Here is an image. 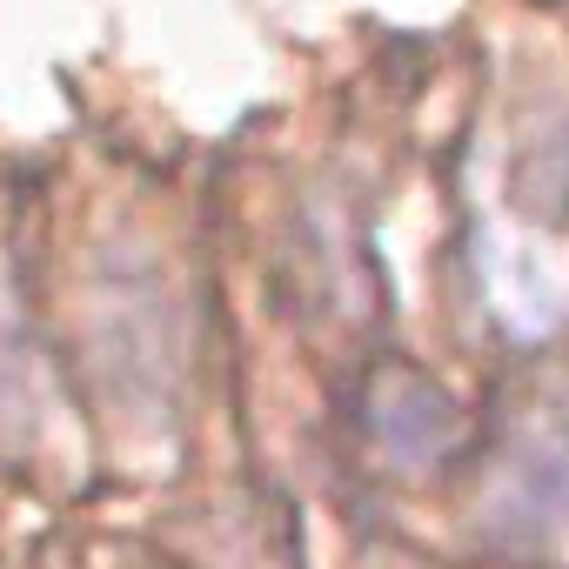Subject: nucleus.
<instances>
[{"instance_id": "nucleus-1", "label": "nucleus", "mask_w": 569, "mask_h": 569, "mask_svg": "<svg viewBox=\"0 0 569 569\" xmlns=\"http://www.w3.org/2000/svg\"><path fill=\"white\" fill-rule=\"evenodd\" d=\"M496 522L516 542H556L569 536V429L529 436V449L509 456L496 489Z\"/></svg>"}, {"instance_id": "nucleus-2", "label": "nucleus", "mask_w": 569, "mask_h": 569, "mask_svg": "<svg viewBox=\"0 0 569 569\" xmlns=\"http://www.w3.org/2000/svg\"><path fill=\"white\" fill-rule=\"evenodd\" d=\"M376 429H382V442L402 456V462H436L449 442H456V409H449V396L436 389V382H422V376H389L382 382V396H376Z\"/></svg>"}, {"instance_id": "nucleus-3", "label": "nucleus", "mask_w": 569, "mask_h": 569, "mask_svg": "<svg viewBox=\"0 0 569 569\" xmlns=\"http://www.w3.org/2000/svg\"><path fill=\"white\" fill-rule=\"evenodd\" d=\"M8 416H21V362H14L8 342H0V422Z\"/></svg>"}]
</instances>
